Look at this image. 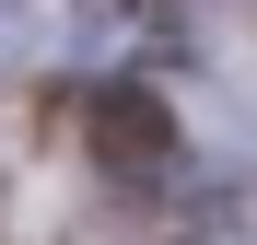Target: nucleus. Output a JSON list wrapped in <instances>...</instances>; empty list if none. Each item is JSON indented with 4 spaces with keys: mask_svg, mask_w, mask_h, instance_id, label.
<instances>
[]
</instances>
